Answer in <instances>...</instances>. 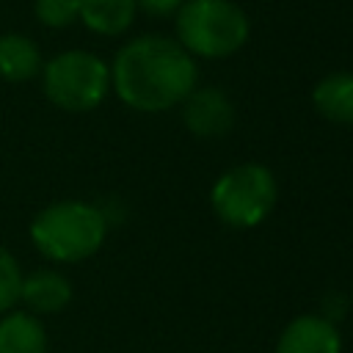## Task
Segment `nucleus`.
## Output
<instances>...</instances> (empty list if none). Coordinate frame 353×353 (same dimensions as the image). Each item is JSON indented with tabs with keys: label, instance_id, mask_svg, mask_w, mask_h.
I'll use <instances>...</instances> for the list:
<instances>
[{
	"label": "nucleus",
	"instance_id": "f257e3e1",
	"mask_svg": "<svg viewBox=\"0 0 353 353\" xmlns=\"http://www.w3.org/2000/svg\"><path fill=\"white\" fill-rule=\"evenodd\" d=\"M110 83L132 110L160 113L196 88V63L176 39L138 36L116 52Z\"/></svg>",
	"mask_w": 353,
	"mask_h": 353
},
{
	"label": "nucleus",
	"instance_id": "f03ea898",
	"mask_svg": "<svg viewBox=\"0 0 353 353\" xmlns=\"http://www.w3.org/2000/svg\"><path fill=\"white\" fill-rule=\"evenodd\" d=\"M108 234V218L85 201H55L44 207L33 223V245L52 262H80L99 251Z\"/></svg>",
	"mask_w": 353,
	"mask_h": 353
},
{
	"label": "nucleus",
	"instance_id": "7ed1b4c3",
	"mask_svg": "<svg viewBox=\"0 0 353 353\" xmlns=\"http://www.w3.org/2000/svg\"><path fill=\"white\" fill-rule=\"evenodd\" d=\"M248 33V17L234 0H185L176 11V41L199 58H229Z\"/></svg>",
	"mask_w": 353,
	"mask_h": 353
},
{
	"label": "nucleus",
	"instance_id": "20e7f679",
	"mask_svg": "<svg viewBox=\"0 0 353 353\" xmlns=\"http://www.w3.org/2000/svg\"><path fill=\"white\" fill-rule=\"evenodd\" d=\"M47 99L69 113L94 110L108 88H110V69L108 63L85 50H66L44 63L41 72Z\"/></svg>",
	"mask_w": 353,
	"mask_h": 353
},
{
	"label": "nucleus",
	"instance_id": "39448f33",
	"mask_svg": "<svg viewBox=\"0 0 353 353\" xmlns=\"http://www.w3.org/2000/svg\"><path fill=\"white\" fill-rule=\"evenodd\" d=\"M210 204L226 226L251 229L270 215L276 204V179L265 165H237L212 185Z\"/></svg>",
	"mask_w": 353,
	"mask_h": 353
},
{
	"label": "nucleus",
	"instance_id": "423d86ee",
	"mask_svg": "<svg viewBox=\"0 0 353 353\" xmlns=\"http://www.w3.org/2000/svg\"><path fill=\"white\" fill-rule=\"evenodd\" d=\"M185 124L199 138H221L234 124V108L218 88H193L185 99Z\"/></svg>",
	"mask_w": 353,
	"mask_h": 353
},
{
	"label": "nucleus",
	"instance_id": "0eeeda50",
	"mask_svg": "<svg viewBox=\"0 0 353 353\" xmlns=\"http://www.w3.org/2000/svg\"><path fill=\"white\" fill-rule=\"evenodd\" d=\"M276 353H342V339L331 320L303 314L281 331Z\"/></svg>",
	"mask_w": 353,
	"mask_h": 353
},
{
	"label": "nucleus",
	"instance_id": "6e6552de",
	"mask_svg": "<svg viewBox=\"0 0 353 353\" xmlns=\"http://www.w3.org/2000/svg\"><path fill=\"white\" fill-rule=\"evenodd\" d=\"M19 301H25L30 314H52L69 306L72 284L58 270H33L30 276H22Z\"/></svg>",
	"mask_w": 353,
	"mask_h": 353
},
{
	"label": "nucleus",
	"instance_id": "1a4fd4ad",
	"mask_svg": "<svg viewBox=\"0 0 353 353\" xmlns=\"http://www.w3.org/2000/svg\"><path fill=\"white\" fill-rule=\"evenodd\" d=\"M312 102L323 119L336 124H353V72L325 74L314 85Z\"/></svg>",
	"mask_w": 353,
	"mask_h": 353
},
{
	"label": "nucleus",
	"instance_id": "9d476101",
	"mask_svg": "<svg viewBox=\"0 0 353 353\" xmlns=\"http://www.w3.org/2000/svg\"><path fill=\"white\" fill-rule=\"evenodd\" d=\"M135 0H77V19L99 36H119L135 19Z\"/></svg>",
	"mask_w": 353,
	"mask_h": 353
},
{
	"label": "nucleus",
	"instance_id": "9b49d317",
	"mask_svg": "<svg viewBox=\"0 0 353 353\" xmlns=\"http://www.w3.org/2000/svg\"><path fill=\"white\" fill-rule=\"evenodd\" d=\"M41 69V52L33 39L22 33L0 36V77L8 83H25Z\"/></svg>",
	"mask_w": 353,
	"mask_h": 353
},
{
	"label": "nucleus",
	"instance_id": "f8f14e48",
	"mask_svg": "<svg viewBox=\"0 0 353 353\" xmlns=\"http://www.w3.org/2000/svg\"><path fill=\"white\" fill-rule=\"evenodd\" d=\"M0 353H47V334L30 312H11L0 320Z\"/></svg>",
	"mask_w": 353,
	"mask_h": 353
},
{
	"label": "nucleus",
	"instance_id": "ddd939ff",
	"mask_svg": "<svg viewBox=\"0 0 353 353\" xmlns=\"http://www.w3.org/2000/svg\"><path fill=\"white\" fill-rule=\"evenodd\" d=\"M19 287H22V270L11 256V251L0 245V314L19 301Z\"/></svg>",
	"mask_w": 353,
	"mask_h": 353
},
{
	"label": "nucleus",
	"instance_id": "4468645a",
	"mask_svg": "<svg viewBox=\"0 0 353 353\" xmlns=\"http://www.w3.org/2000/svg\"><path fill=\"white\" fill-rule=\"evenodd\" d=\"M36 19L47 28H66L77 19V0H33Z\"/></svg>",
	"mask_w": 353,
	"mask_h": 353
},
{
	"label": "nucleus",
	"instance_id": "2eb2a0df",
	"mask_svg": "<svg viewBox=\"0 0 353 353\" xmlns=\"http://www.w3.org/2000/svg\"><path fill=\"white\" fill-rule=\"evenodd\" d=\"M185 0H135V8L146 11L149 17H171L179 11Z\"/></svg>",
	"mask_w": 353,
	"mask_h": 353
}]
</instances>
